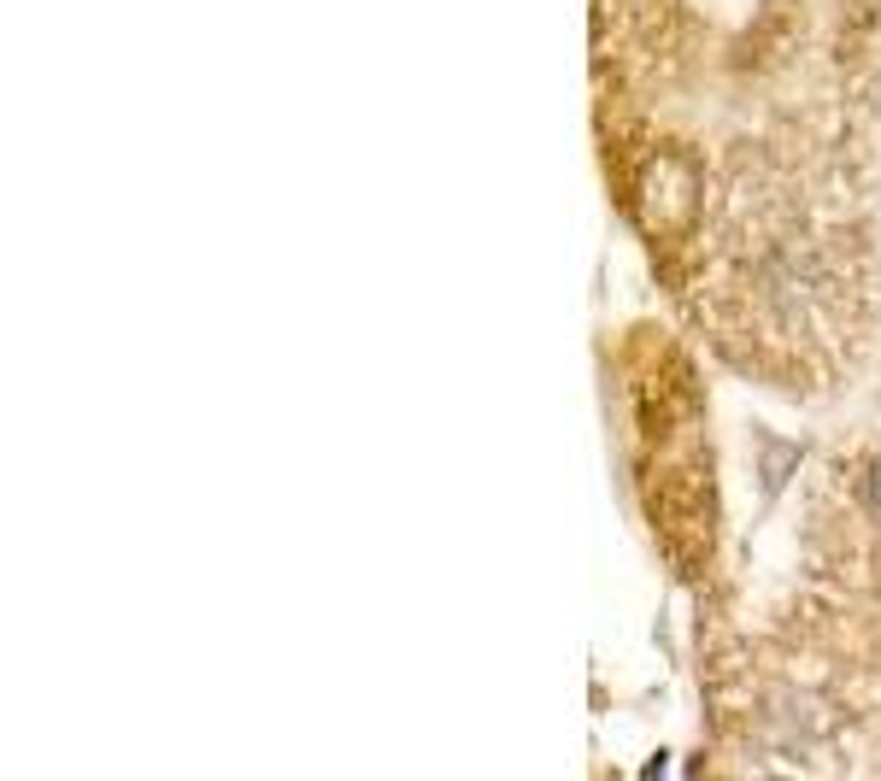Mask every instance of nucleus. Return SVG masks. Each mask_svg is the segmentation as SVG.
Segmentation results:
<instances>
[{
  "label": "nucleus",
  "mask_w": 881,
  "mask_h": 781,
  "mask_svg": "<svg viewBox=\"0 0 881 781\" xmlns=\"http://www.w3.org/2000/svg\"><path fill=\"white\" fill-rule=\"evenodd\" d=\"M817 512L834 517V529L852 534V546H864L870 576L881 582V446L858 465H846V482L822 494L817 488Z\"/></svg>",
  "instance_id": "obj_1"
}]
</instances>
